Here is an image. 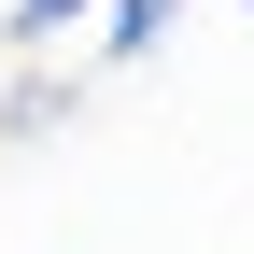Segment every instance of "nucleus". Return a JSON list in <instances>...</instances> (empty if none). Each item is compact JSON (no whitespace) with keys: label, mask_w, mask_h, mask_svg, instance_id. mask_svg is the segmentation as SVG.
<instances>
[{"label":"nucleus","mask_w":254,"mask_h":254,"mask_svg":"<svg viewBox=\"0 0 254 254\" xmlns=\"http://www.w3.org/2000/svg\"><path fill=\"white\" fill-rule=\"evenodd\" d=\"M85 14H113V0H14V14H0V43H28V57H43V43H71Z\"/></svg>","instance_id":"1"},{"label":"nucleus","mask_w":254,"mask_h":254,"mask_svg":"<svg viewBox=\"0 0 254 254\" xmlns=\"http://www.w3.org/2000/svg\"><path fill=\"white\" fill-rule=\"evenodd\" d=\"M170 14H184V0H113L99 43H113V57H141V43H170Z\"/></svg>","instance_id":"2"}]
</instances>
